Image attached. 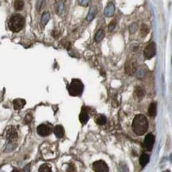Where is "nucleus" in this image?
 Listing matches in <instances>:
<instances>
[{
	"mask_svg": "<svg viewBox=\"0 0 172 172\" xmlns=\"http://www.w3.org/2000/svg\"><path fill=\"white\" fill-rule=\"evenodd\" d=\"M116 22H112L110 24H109V26H108V30H113V29L115 27H116Z\"/></svg>",
	"mask_w": 172,
	"mask_h": 172,
	"instance_id": "obj_25",
	"label": "nucleus"
},
{
	"mask_svg": "<svg viewBox=\"0 0 172 172\" xmlns=\"http://www.w3.org/2000/svg\"><path fill=\"white\" fill-rule=\"evenodd\" d=\"M53 132L58 138H62L65 135V130H64V127H62V125L55 126L54 129H53Z\"/></svg>",
	"mask_w": 172,
	"mask_h": 172,
	"instance_id": "obj_11",
	"label": "nucleus"
},
{
	"mask_svg": "<svg viewBox=\"0 0 172 172\" xmlns=\"http://www.w3.org/2000/svg\"><path fill=\"white\" fill-rule=\"evenodd\" d=\"M26 123H29V122H30L31 120H32V116H31L30 114H28L27 116H26Z\"/></svg>",
	"mask_w": 172,
	"mask_h": 172,
	"instance_id": "obj_28",
	"label": "nucleus"
},
{
	"mask_svg": "<svg viewBox=\"0 0 172 172\" xmlns=\"http://www.w3.org/2000/svg\"><path fill=\"white\" fill-rule=\"evenodd\" d=\"M12 172H22V171H21L20 170H17V169H15V170H14Z\"/></svg>",
	"mask_w": 172,
	"mask_h": 172,
	"instance_id": "obj_29",
	"label": "nucleus"
},
{
	"mask_svg": "<svg viewBox=\"0 0 172 172\" xmlns=\"http://www.w3.org/2000/svg\"><path fill=\"white\" fill-rule=\"evenodd\" d=\"M93 169L95 172H109L108 166L103 160H98L93 163Z\"/></svg>",
	"mask_w": 172,
	"mask_h": 172,
	"instance_id": "obj_5",
	"label": "nucleus"
},
{
	"mask_svg": "<svg viewBox=\"0 0 172 172\" xmlns=\"http://www.w3.org/2000/svg\"><path fill=\"white\" fill-rule=\"evenodd\" d=\"M157 112V104L155 102H152L148 108V115L151 117H154L156 116Z\"/></svg>",
	"mask_w": 172,
	"mask_h": 172,
	"instance_id": "obj_13",
	"label": "nucleus"
},
{
	"mask_svg": "<svg viewBox=\"0 0 172 172\" xmlns=\"http://www.w3.org/2000/svg\"><path fill=\"white\" fill-rule=\"evenodd\" d=\"M50 19V14L49 12H45L43 13V14L41 15V24L43 27H45L46 24L48 23V22Z\"/></svg>",
	"mask_w": 172,
	"mask_h": 172,
	"instance_id": "obj_15",
	"label": "nucleus"
},
{
	"mask_svg": "<svg viewBox=\"0 0 172 172\" xmlns=\"http://www.w3.org/2000/svg\"><path fill=\"white\" fill-rule=\"evenodd\" d=\"M24 7V2L22 0H15L14 1V9L16 10H22Z\"/></svg>",
	"mask_w": 172,
	"mask_h": 172,
	"instance_id": "obj_19",
	"label": "nucleus"
},
{
	"mask_svg": "<svg viewBox=\"0 0 172 172\" xmlns=\"http://www.w3.org/2000/svg\"><path fill=\"white\" fill-rule=\"evenodd\" d=\"M37 131H38V134L41 136H47L51 133L52 130L48 125L41 124L37 128Z\"/></svg>",
	"mask_w": 172,
	"mask_h": 172,
	"instance_id": "obj_7",
	"label": "nucleus"
},
{
	"mask_svg": "<svg viewBox=\"0 0 172 172\" xmlns=\"http://www.w3.org/2000/svg\"><path fill=\"white\" fill-rule=\"evenodd\" d=\"M45 3V0H37L36 2V9L38 11H41V9L44 7Z\"/></svg>",
	"mask_w": 172,
	"mask_h": 172,
	"instance_id": "obj_21",
	"label": "nucleus"
},
{
	"mask_svg": "<svg viewBox=\"0 0 172 172\" xmlns=\"http://www.w3.org/2000/svg\"><path fill=\"white\" fill-rule=\"evenodd\" d=\"M67 171L68 172H77L76 171V168H75V167L72 164H70V165L68 167V169H67Z\"/></svg>",
	"mask_w": 172,
	"mask_h": 172,
	"instance_id": "obj_24",
	"label": "nucleus"
},
{
	"mask_svg": "<svg viewBox=\"0 0 172 172\" xmlns=\"http://www.w3.org/2000/svg\"><path fill=\"white\" fill-rule=\"evenodd\" d=\"M78 3L81 6H87L89 3V0H78Z\"/></svg>",
	"mask_w": 172,
	"mask_h": 172,
	"instance_id": "obj_26",
	"label": "nucleus"
},
{
	"mask_svg": "<svg viewBox=\"0 0 172 172\" xmlns=\"http://www.w3.org/2000/svg\"><path fill=\"white\" fill-rule=\"evenodd\" d=\"M5 136L7 139L10 142H14L17 140L18 137V133L17 129L13 126L8 127L5 131Z\"/></svg>",
	"mask_w": 172,
	"mask_h": 172,
	"instance_id": "obj_4",
	"label": "nucleus"
},
{
	"mask_svg": "<svg viewBox=\"0 0 172 172\" xmlns=\"http://www.w3.org/2000/svg\"><path fill=\"white\" fill-rule=\"evenodd\" d=\"M38 172H52L50 167L47 164H43L40 167Z\"/></svg>",
	"mask_w": 172,
	"mask_h": 172,
	"instance_id": "obj_23",
	"label": "nucleus"
},
{
	"mask_svg": "<svg viewBox=\"0 0 172 172\" xmlns=\"http://www.w3.org/2000/svg\"><path fill=\"white\" fill-rule=\"evenodd\" d=\"M68 90H69V93L71 96H80L84 90V85L80 80L73 79L70 83Z\"/></svg>",
	"mask_w": 172,
	"mask_h": 172,
	"instance_id": "obj_3",
	"label": "nucleus"
},
{
	"mask_svg": "<svg viewBox=\"0 0 172 172\" xmlns=\"http://www.w3.org/2000/svg\"><path fill=\"white\" fill-rule=\"evenodd\" d=\"M25 24L24 18L19 14L11 15L8 21V27L12 32H19L23 28Z\"/></svg>",
	"mask_w": 172,
	"mask_h": 172,
	"instance_id": "obj_2",
	"label": "nucleus"
},
{
	"mask_svg": "<svg viewBox=\"0 0 172 172\" xmlns=\"http://www.w3.org/2000/svg\"><path fill=\"white\" fill-rule=\"evenodd\" d=\"M131 27H133V29H130V30H131V33H134L135 31L137 30V24L136 23H132V25L131 26Z\"/></svg>",
	"mask_w": 172,
	"mask_h": 172,
	"instance_id": "obj_27",
	"label": "nucleus"
},
{
	"mask_svg": "<svg viewBox=\"0 0 172 172\" xmlns=\"http://www.w3.org/2000/svg\"><path fill=\"white\" fill-rule=\"evenodd\" d=\"M156 53V45L155 42H151L148 45L146 46V48L144 52V57L147 59L152 58Z\"/></svg>",
	"mask_w": 172,
	"mask_h": 172,
	"instance_id": "obj_6",
	"label": "nucleus"
},
{
	"mask_svg": "<svg viewBox=\"0 0 172 172\" xmlns=\"http://www.w3.org/2000/svg\"><path fill=\"white\" fill-rule=\"evenodd\" d=\"M107 119L106 117L103 116V115H100L96 118V123L99 125H104L106 123Z\"/></svg>",
	"mask_w": 172,
	"mask_h": 172,
	"instance_id": "obj_20",
	"label": "nucleus"
},
{
	"mask_svg": "<svg viewBox=\"0 0 172 172\" xmlns=\"http://www.w3.org/2000/svg\"><path fill=\"white\" fill-rule=\"evenodd\" d=\"M144 96V91L141 87H136L134 91V96L139 100L142 99Z\"/></svg>",
	"mask_w": 172,
	"mask_h": 172,
	"instance_id": "obj_14",
	"label": "nucleus"
},
{
	"mask_svg": "<svg viewBox=\"0 0 172 172\" xmlns=\"http://www.w3.org/2000/svg\"><path fill=\"white\" fill-rule=\"evenodd\" d=\"M15 110H21L26 104V100L23 99H15L13 102Z\"/></svg>",
	"mask_w": 172,
	"mask_h": 172,
	"instance_id": "obj_10",
	"label": "nucleus"
},
{
	"mask_svg": "<svg viewBox=\"0 0 172 172\" xmlns=\"http://www.w3.org/2000/svg\"><path fill=\"white\" fill-rule=\"evenodd\" d=\"M96 13H97V11H96V8L95 7H93L91 9H90L89 12V14H88V16H87V19L89 21L93 20L94 17L96 16Z\"/></svg>",
	"mask_w": 172,
	"mask_h": 172,
	"instance_id": "obj_18",
	"label": "nucleus"
},
{
	"mask_svg": "<svg viewBox=\"0 0 172 172\" xmlns=\"http://www.w3.org/2000/svg\"><path fill=\"white\" fill-rule=\"evenodd\" d=\"M148 32H149V29L148 26L145 24L142 25L141 28H140V35L142 37H145L148 34Z\"/></svg>",
	"mask_w": 172,
	"mask_h": 172,
	"instance_id": "obj_22",
	"label": "nucleus"
},
{
	"mask_svg": "<svg viewBox=\"0 0 172 172\" xmlns=\"http://www.w3.org/2000/svg\"><path fill=\"white\" fill-rule=\"evenodd\" d=\"M148 128V121L144 115L139 114L135 116L132 122V129L135 133L138 135L145 134Z\"/></svg>",
	"mask_w": 172,
	"mask_h": 172,
	"instance_id": "obj_1",
	"label": "nucleus"
},
{
	"mask_svg": "<svg viewBox=\"0 0 172 172\" xmlns=\"http://www.w3.org/2000/svg\"><path fill=\"white\" fill-rule=\"evenodd\" d=\"M114 12H115V6H114L113 3H111L105 8L104 14H105V16H107V17H112L114 14Z\"/></svg>",
	"mask_w": 172,
	"mask_h": 172,
	"instance_id": "obj_12",
	"label": "nucleus"
},
{
	"mask_svg": "<svg viewBox=\"0 0 172 172\" xmlns=\"http://www.w3.org/2000/svg\"><path fill=\"white\" fill-rule=\"evenodd\" d=\"M104 37V32L103 30H99L96 33V35L94 36V39L96 42H99Z\"/></svg>",
	"mask_w": 172,
	"mask_h": 172,
	"instance_id": "obj_17",
	"label": "nucleus"
},
{
	"mask_svg": "<svg viewBox=\"0 0 172 172\" xmlns=\"http://www.w3.org/2000/svg\"><path fill=\"white\" fill-rule=\"evenodd\" d=\"M80 121L83 124H85L87 123V121H89V113H88V111L86 109L85 107H83L81 112L80 113L79 116Z\"/></svg>",
	"mask_w": 172,
	"mask_h": 172,
	"instance_id": "obj_9",
	"label": "nucleus"
},
{
	"mask_svg": "<svg viewBox=\"0 0 172 172\" xmlns=\"http://www.w3.org/2000/svg\"><path fill=\"white\" fill-rule=\"evenodd\" d=\"M149 159H150V157H149L148 155H147V154L142 155L140 158H139V164L142 167H145V166L148 164V162H149Z\"/></svg>",
	"mask_w": 172,
	"mask_h": 172,
	"instance_id": "obj_16",
	"label": "nucleus"
},
{
	"mask_svg": "<svg viewBox=\"0 0 172 172\" xmlns=\"http://www.w3.org/2000/svg\"><path fill=\"white\" fill-rule=\"evenodd\" d=\"M155 143V137L152 133H149L146 136L144 139V147L145 148L148 150V151H151L153 148V145Z\"/></svg>",
	"mask_w": 172,
	"mask_h": 172,
	"instance_id": "obj_8",
	"label": "nucleus"
}]
</instances>
